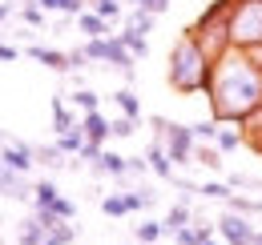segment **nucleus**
I'll return each instance as SVG.
<instances>
[{"instance_id": "f257e3e1", "label": "nucleus", "mask_w": 262, "mask_h": 245, "mask_svg": "<svg viewBox=\"0 0 262 245\" xmlns=\"http://www.w3.org/2000/svg\"><path fill=\"white\" fill-rule=\"evenodd\" d=\"M206 96L214 121H250L262 109V48H226L214 61V81Z\"/></svg>"}, {"instance_id": "f03ea898", "label": "nucleus", "mask_w": 262, "mask_h": 245, "mask_svg": "<svg viewBox=\"0 0 262 245\" xmlns=\"http://www.w3.org/2000/svg\"><path fill=\"white\" fill-rule=\"evenodd\" d=\"M210 81H214V57L186 29L169 48V85L182 96H194V92H210Z\"/></svg>"}, {"instance_id": "7ed1b4c3", "label": "nucleus", "mask_w": 262, "mask_h": 245, "mask_svg": "<svg viewBox=\"0 0 262 245\" xmlns=\"http://www.w3.org/2000/svg\"><path fill=\"white\" fill-rule=\"evenodd\" d=\"M230 48H262V0H234Z\"/></svg>"}, {"instance_id": "20e7f679", "label": "nucleus", "mask_w": 262, "mask_h": 245, "mask_svg": "<svg viewBox=\"0 0 262 245\" xmlns=\"http://www.w3.org/2000/svg\"><path fill=\"white\" fill-rule=\"evenodd\" d=\"M154 129H158V141L165 145V153H169L173 165H194V149H198L194 125H178V121H165V117H154Z\"/></svg>"}, {"instance_id": "39448f33", "label": "nucleus", "mask_w": 262, "mask_h": 245, "mask_svg": "<svg viewBox=\"0 0 262 245\" xmlns=\"http://www.w3.org/2000/svg\"><path fill=\"white\" fill-rule=\"evenodd\" d=\"M81 48H85V57H89V61L105 64V68H117L125 81H133V64H137V57H133L129 48L117 40V32H113V36H97V40H85Z\"/></svg>"}, {"instance_id": "423d86ee", "label": "nucleus", "mask_w": 262, "mask_h": 245, "mask_svg": "<svg viewBox=\"0 0 262 245\" xmlns=\"http://www.w3.org/2000/svg\"><path fill=\"white\" fill-rule=\"evenodd\" d=\"M214 225H218L222 245H254V237H258V229L250 225V217H246V213H234V209H226Z\"/></svg>"}, {"instance_id": "0eeeda50", "label": "nucleus", "mask_w": 262, "mask_h": 245, "mask_svg": "<svg viewBox=\"0 0 262 245\" xmlns=\"http://www.w3.org/2000/svg\"><path fill=\"white\" fill-rule=\"evenodd\" d=\"M0 161H4L12 173H25V177H29L33 165H36V149L29 145V141H12V137H8V145L0 149Z\"/></svg>"}, {"instance_id": "6e6552de", "label": "nucleus", "mask_w": 262, "mask_h": 245, "mask_svg": "<svg viewBox=\"0 0 262 245\" xmlns=\"http://www.w3.org/2000/svg\"><path fill=\"white\" fill-rule=\"evenodd\" d=\"M145 161H149V173H154V177H162V181H178V165L169 161V153H165L162 141H154V145L145 149Z\"/></svg>"}, {"instance_id": "1a4fd4ad", "label": "nucleus", "mask_w": 262, "mask_h": 245, "mask_svg": "<svg viewBox=\"0 0 262 245\" xmlns=\"http://www.w3.org/2000/svg\"><path fill=\"white\" fill-rule=\"evenodd\" d=\"M81 133H85V141H97V145H105L109 137H113V121L105 117V113H81Z\"/></svg>"}, {"instance_id": "9d476101", "label": "nucleus", "mask_w": 262, "mask_h": 245, "mask_svg": "<svg viewBox=\"0 0 262 245\" xmlns=\"http://www.w3.org/2000/svg\"><path fill=\"white\" fill-rule=\"evenodd\" d=\"M33 61H40L45 68H53V72H73V61H69V53H61V48H45V44H29L25 48Z\"/></svg>"}, {"instance_id": "9b49d317", "label": "nucleus", "mask_w": 262, "mask_h": 245, "mask_svg": "<svg viewBox=\"0 0 262 245\" xmlns=\"http://www.w3.org/2000/svg\"><path fill=\"white\" fill-rule=\"evenodd\" d=\"M93 173H97V177H129V157L105 149V153L93 161Z\"/></svg>"}, {"instance_id": "f8f14e48", "label": "nucleus", "mask_w": 262, "mask_h": 245, "mask_svg": "<svg viewBox=\"0 0 262 245\" xmlns=\"http://www.w3.org/2000/svg\"><path fill=\"white\" fill-rule=\"evenodd\" d=\"M77 29H81V36H85V40H97V36H113V24H109L105 16H97L93 8H85V12L77 16Z\"/></svg>"}, {"instance_id": "ddd939ff", "label": "nucleus", "mask_w": 262, "mask_h": 245, "mask_svg": "<svg viewBox=\"0 0 262 245\" xmlns=\"http://www.w3.org/2000/svg\"><path fill=\"white\" fill-rule=\"evenodd\" d=\"M45 237H49V229L36 221V213L16 225V245H45Z\"/></svg>"}, {"instance_id": "4468645a", "label": "nucleus", "mask_w": 262, "mask_h": 245, "mask_svg": "<svg viewBox=\"0 0 262 245\" xmlns=\"http://www.w3.org/2000/svg\"><path fill=\"white\" fill-rule=\"evenodd\" d=\"M117 40L129 48L137 61H145V57H149V36H145V32H137V29H129V24H125V29L117 32Z\"/></svg>"}, {"instance_id": "2eb2a0df", "label": "nucleus", "mask_w": 262, "mask_h": 245, "mask_svg": "<svg viewBox=\"0 0 262 245\" xmlns=\"http://www.w3.org/2000/svg\"><path fill=\"white\" fill-rule=\"evenodd\" d=\"M57 197H61V189H57V181H36L33 185V209H53L57 205Z\"/></svg>"}, {"instance_id": "dca6fc26", "label": "nucleus", "mask_w": 262, "mask_h": 245, "mask_svg": "<svg viewBox=\"0 0 262 245\" xmlns=\"http://www.w3.org/2000/svg\"><path fill=\"white\" fill-rule=\"evenodd\" d=\"M81 125V117H73L65 105V96H53V129L57 133H69V129H77Z\"/></svg>"}, {"instance_id": "f3484780", "label": "nucleus", "mask_w": 262, "mask_h": 245, "mask_svg": "<svg viewBox=\"0 0 262 245\" xmlns=\"http://www.w3.org/2000/svg\"><path fill=\"white\" fill-rule=\"evenodd\" d=\"M165 233H169V237H173V233H178V229H186V225H194V221H190V205H186V201H178V205H169V213H165Z\"/></svg>"}, {"instance_id": "a211bd4d", "label": "nucleus", "mask_w": 262, "mask_h": 245, "mask_svg": "<svg viewBox=\"0 0 262 245\" xmlns=\"http://www.w3.org/2000/svg\"><path fill=\"white\" fill-rule=\"evenodd\" d=\"M113 105L121 109V117L141 121V101H137V92H133V89H117V92H113Z\"/></svg>"}, {"instance_id": "6ab92c4d", "label": "nucleus", "mask_w": 262, "mask_h": 245, "mask_svg": "<svg viewBox=\"0 0 262 245\" xmlns=\"http://www.w3.org/2000/svg\"><path fill=\"white\" fill-rule=\"evenodd\" d=\"M125 201H129V213H145L158 205V193L154 189H125Z\"/></svg>"}, {"instance_id": "aec40b11", "label": "nucleus", "mask_w": 262, "mask_h": 245, "mask_svg": "<svg viewBox=\"0 0 262 245\" xmlns=\"http://www.w3.org/2000/svg\"><path fill=\"white\" fill-rule=\"evenodd\" d=\"M33 149H36V165H45V169H65L69 165L61 145H33Z\"/></svg>"}, {"instance_id": "412c9836", "label": "nucleus", "mask_w": 262, "mask_h": 245, "mask_svg": "<svg viewBox=\"0 0 262 245\" xmlns=\"http://www.w3.org/2000/svg\"><path fill=\"white\" fill-rule=\"evenodd\" d=\"M57 145H61V153H65V157H81V149H85V133H81V125L69 129V133H57Z\"/></svg>"}, {"instance_id": "4be33fe9", "label": "nucleus", "mask_w": 262, "mask_h": 245, "mask_svg": "<svg viewBox=\"0 0 262 245\" xmlns=\"http://www.w3.org/2000/svg\"><path fill=\"white\" fill-rule=\"evenodd\" d=\"M230 193H234V185H230V181H202V185H198V197H206V201H222V205H226Z\"/></svg>"}, {"instance_id": "5701e85b", "label": "nucleus", "mask_w": 262, "mask_h": 245, "mask_svg": "<svg viewBox=\"0 0 262 245\" xmlns=\"http://www.w3.org/2000/svg\"><path fill=\"white\" fill-rule=\"evenodd\" d=\"M45 12H61V16H81L89 0H36Z\"/></svg>"}, {"instance_id": "b1692460", "label": "nucleus", "mask_w": 262, "mask_h": 245, "mask_svg": "<svg viewBox=\"0 0 262 245\" xmlns=\"http://www.w3.org/2000/svg\"><path fill=\"white\" fill-rule=\"evenodd\" d=\"M194 161H198V165H206V169H214V173H218V169L226 165L218 145H202V141H198V149H194Z\"/></svg>"}, {"instance_id": "393cba45", "label": "nucleus", "mask_w": 262, "mask_h": 245, "mask_svg": "<svg viewBox=\"0 0 262 245\" xmlns=\"http://www.w3.org/2000/svg\"><path fill=\"white\" fill-rule=\"evenodd\" d=\"M89 8H93V12H97V16H105V20H109V24H113V20H121V16H125V0H89Z\"/></svg>"}, {"instance_id": "a878e982", "label": "nucleus", "mask_w": 262, "mask_h": 245, "mask_svg": "<svg viewBox=\"0 0 262 245\" xmlns=\"http://www.w3.org/2000/svg\"><path fill=\"white\" fill-rule=\"evenodd\" d=\"M16 16H20V20H25V24H29V29H40V24H45V16H49V12H45V8H40V4H36V0H20V8H16Z\"/></svg>"}, {"instance_id": "bb28decb", "label": "nucleus", "mask_w": 262, "mask_h": 245, "mask_svg": "<svg viewBox=\"0 0 262 245\" xmlns=\"http://www.w3.org/2000/svg\"><path fill=\"white\" fill-rule=\"evenodd\" d=\"M154 20H158V16H154V12H145V8H129V12H125V24L137 29V32H145V36L154 32Z\"/></svg>"}, {"instance_id": "cd10ccee", "label": "nucleus", "mask_w": 262, "mask_h": 245, "mask_svg": "<svg viewBox=\"0 0 262 245\" xmlns=\"http://www.w3.org/2000/svg\"><path fill=\"white\" fill-rule=\"evenodd\" d=\"M101 213H105V217H125V213H129L125 193H109V197H101Z\"/></svg>"}, {"instance_id": "c85d7f7f", "label": "nucleus", "mask_w": 262, "mask_h": 245, "mask_svg": "<svg viewBox=\"0 0 262 245\" xmlns=\"http://www.w3.org/2000/svg\"><path fill=\"white\" fill-rule=\"evenodd\" d=\"M242 141H246V133H242V129H218V141H214V145H218L222 153H234Z\"/></svg>"}, {"instance_id": "c756f323", "label": "nucleus", "mask_w": 262, "mask_h": 245, "mask_svg": "<svg viewBox=\"0 0 262 245\" xmlns=\"http://www.w3.org/2000/svg\"><path fill=\"white\" fill-rule=\"evenodd\" d=\"M133 233H137V241H141V245H154L158 237H165V225H162V221H141Z\"/></svg>"}, {"instance_id": "7c9ffc66", "label": "nucleus", "mask_w": 262, "mask_h": 245, "mask_svg": "<svg viewBox=\"0 0 262 245\" xmlns=\"http://www.w3.org/2000/svg\"><path fill=\"white\" fill-rule=\"evenodd\" d=\"M73 105H77L81 113H97V109H101V96L93 89H77V92H73Z\"/></svg>"}, {"instance_id": "2f4dec72", "label": "nucleus", "mask_w": 262, "mask_h": 245, "mask_svg": "<svg viewBox=\"0 0 262 245\" xmlns=\"http://www.w3.org/2000/svg\"><path fill=\"white\" fill-rule=\"evenodd\" d=\"M218 129H222V121H214V117H210V121H198L194 137L202 141V145H214V141H218Z\"/></svg>"}, {"instance_id": "473e14b6", "label": "nucleus", "mask_w": 262, "mask_h": 245, "mask_svg": "<svg viewBox=\"0 0 262 245\" xmlns=\"http://www.w3.org/2000/svg\"><path fill=\"white\" fill-rule=\"evenodd\" d=\"M73 237H77V225H73V221H61V225L45 237V245H69Z\"/></svg>"}, {"instance_id": "72a5a7b5", "label": "nucleus", "mask_w": 262, "mask_h": 245, "mask_svg": "<svg viewBox=\"0 0 262 245\" xmlns=\"http://www.w3.org/2000/svg\"><path fill=\"white\" fill-rule=\"evenodd\" d=\"M226 209H234V213H262V201H250V197H238V193H230V201H226Z\"/></svg>"}, {"instance_id": "f704fd0d", "label": "nucleus", "mask_w": 262, "mask_h": 245, "mask_svg": "<svg viewBox=\"0 0 262 245\" xmlns=\"http://www.w3.org/2000/svg\"><path fill=\"white\" fill-rule=\"evenodd\" d=\"M133 133H137V121H133V117H113V137H117V141H125Z\"/></svg>"}, {"instance_id": "c9c22d12", "label": "nucleus", "mask_w": 262, "mask_h": 245, "mask_svg": "<svg viewBox=\"0 0 262 245\" xmlns=\"http://www.w3.org/2000/svg\"><path fill=\"white\" fill-rule=\"evenodd\" d=\"M101 153H105V145H97V141H85V149H81V161H89V165H93Z\"/></svg>"}, {"instance_id": "e433bc0d", "label": "nucleus", "mask_w": 262, "mask_h": 245, "mask_svg": "<svg viewBox=\"0 0 262 245\" xmlns=\"http://www.w3.org/2000/svg\"><path fill=\"white\" fill-rule=\"evenodd\" d=\"M137 8H145V12H154V16H162L165 8H169V0H141Z\"/></svg>"}, {"instance_id": "4c0bfd02", "label": "nucleus", "mask_w": 262, "mask_h": 245, "mask_svg": "<svg viewBox=\"0 0 262 245\" xmlns=\"http://www.w3.org/2000/svg\"><path fill=\"white\" fill-rule=\"evenodd\" d=\"M129 173L133 177H145V173H149V161H145V157H129Z\"/></svg>"}, {"instance_id": "58836bf2", "label": "nucleus", "mask_w": 262, "mask_h": 245, "mask_svg": "<svg viewBox=\"0 0 262 245\" xmlns=\"http://www.w3.org/2000/svg\"><path fill=\"white\" fill-rule=\"evenodd\" d=\"M16 57H20L16 44H0V61H16Z\"/></svg>"}, {"instance_id": "ea45409f", "label": "nucleus", "mask_w": 262, "mask_h": 245, "mask_svg": "<svg viewBox=\"0 0 262 245\" xmlns=\"http://www.w3.org/2000/svg\"><path fill=\"white\" fill-rule=\"evenodd\" d=\"M12 16V0H0V20H8Z\"/></svg>"}, {"instance_id": "a19ab883", "label": "nucleus", "mask_w": 262, "mask_h": 245, "mask_svg": "<svg viewBox=\"0 0 262 245\" xmlns=\"http://www.w3.org/2000/svg\"><path fill=\"white\" fill-rule=\"evenodd\" d=\"M125 4H129V8H137V4H141V0H125Z\"/></svg>"}, {"instance_id": "79ce46f5", "label": "nucleus", "mask_w": 262, "mask_h": 245, "mask_svg": "<svg viewBox=\"0 0 262 245\" xmlns=\"http://www.w3.org/2000/svg\"><path fill=\"white\" fill-rule=\"evenodd\" d=\"M254 245H262V229H258V237H254Z\"/></svg>"}, {"instance_id": "37998d69", "label": "nucleus", "mask_w": 262, "mask_h": 245, "mask_svg": "<svg viewBox=\"0 0 262 245\" xmlns=\"http://www.w3.org/2000/svg\"><path fill=\"white\" fill-rule=\"evenodd\" d=\"M202 245H218V241H214V237H210V241H202Z\"/></svg>"}]
</instances>
